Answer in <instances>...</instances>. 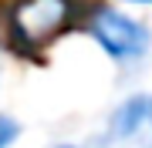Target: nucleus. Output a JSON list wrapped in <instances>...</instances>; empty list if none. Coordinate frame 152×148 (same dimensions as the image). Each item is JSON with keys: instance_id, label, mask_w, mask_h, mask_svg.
<instances>
[{"instance_id": "obj_1", "label": "nucleus", "mask_w": 152, "mask_h": 148, "mask_svg": "<svg viewBox=\"0 0 152 148\" xmlns=\"http://www.w3.org/2000/svg\"><path fill=\"white\" fill-rule=\"evenodd\" d=\"M85 30L98 44V51L122 67H132L139 61H145L152 51V27L145 20H139L135 14L122 10V7H112V4L95 7L85 17Z\"/></svg>"}, {"instance_id": "obj_2", "label": "nucleus", "mask_w": 152, "mask_h": 148, "mask_svg": "<svg viewBox=\"0 0 152 148\" xmlns=\"http://www.w3.org/2000/svg\"><path fill=\"white\" fill-rule=\"evenodd\" d=\"M71 0H17L10 7V37L20 47H44L71 24Z\"/></svg>"}, {"instance_id": "obj_3", "label": "nucleus", "mask_w": 152, "mask_h": 148, "mask_svg": "<svg viewBox=\"0 0 152 148\" xmlns=\"http://www.w3.org/2000/svg\"><path fill=\"white\" fill-rule=\"evenodd\" d=\"M149 131V94H129L122 98L105 118V145H132Z\"/></svg>"}, {"instance_id": "obj_4", "label": "nucleus", "mask_w": 152, "mask_h": 148, "mask_svg": "<svg viewBox=\"0 0 152 148\" xmlns=\"http://www.w3.org/2000/svg\"><path fill=\"white\" fill-rule=\"evenodd\" d=\"M20 135H24L20 121L14 115H7V111H0V148H14L20 142Z\"/></svg>"}, {"instance_id": "obj_5", "label": "nucleus", "mask_w": 152, "mask_h": 148, "mask_svg": "<svg viewBox=\"0 0 152 148\" xmlns=\"http://www.w3.org/2000/svg\"><path fill=\"white\" fill-rule=\"evenodd\" d=\"M122 4H132V7H152V0H122Z\"/></svg>"}, {"instance_id": "obj_6", "label": "nucleus", "mask_w": 152, "mask_h": 148, "mask_svg": "<svg viewBox=\"0 0 152 148\" xmlns=\"http://www.w3.org/2000/svg\"><path fill=\"white\" fill-rule=\"evenodd\" d=\"M51 148H85V145H78V142H61V145H51Z\"/></svg>"}, {"instance_id": "obj_7", "label": "nucleus", "mask_w": 152, "mask_h": 148, "mask_svg": "<svg viewBox=\"0 0 152 148\" xmlns=\"http://www.w3.org/2000/svg\"><path fill=\"white\" fill-rule=\"evenodd\" d=\"M149 128H152V94H149Z\"/></svg>"}, {"instance_id": "obj_8", "label": "nucleus", "mask_w": 152, "mask_h": 148, "mask_svg": "<svg viewBox=\"0 0 152 148\" xmlns=\"http://www.w3.org/2000/svg\"><path fill=\"white\" fill-rule=\"evenodd\" d=\"M149 148H152V145H149Z\"/></svg>"}]
</instances>
